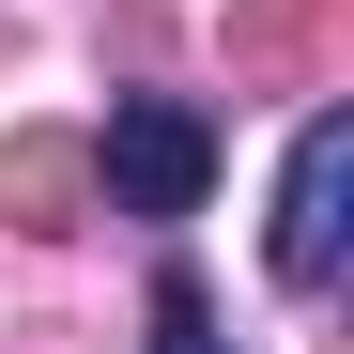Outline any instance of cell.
I'll use <instances>...</instances> for the list:
<instances>
[{
  "label": "cell",
  "mask_w": 354,
  "mask_h": 354,
  "mask_svg": "<svg viewBox=\"0 0 354 354\" xmlns=\"http://www.w3.org/2000/svg\"><path fill=\"white\" fill-rule=\"evenodd\" d=\"M154 354H231V339H216V292H201L185 262H154Z\"/></svg>",
  "instance_id": "obj_3"
},
{
  "label": "cell",
  "mask_w": 354,
  "mask_h": 354,
  "mask_svg": "<svg viewBox=\"0 0 354 354\" xmlns=\"http://www.w3.org/2000/svg\"><path fill=\"white\" fill-rule=\"evenodd\" d=\"M201 185H216V124H201V108L185 93H124V108H108V201H124V216H201Z\"/></svg>",
  "instance_id": "obj_1"
},
{
  "label": "cell",
  "mask_w": 354,
  "mask_h": 354,
  "mask_svg": "<svg viewBox=\"0 0 354 354\" xmlns=\"http://www.w3.org/2000/svg\"><path fill=\"white\" fill-rule=\"evenodd\" d=\"M354 247V108H308L292 124V169H277V277L324 292Z\"/></svg>",
  "instance_id": "obj_2"
}]
</instances>
